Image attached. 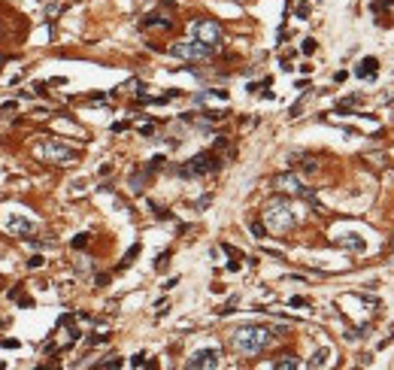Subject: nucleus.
<instances>
[{
  "label": "nucleus",
  "mask_w": 394,
  "mask_h": 370,
  "mask_svg": "<svg viewBox=\"0 0 394 370\" xmlns=\"http://www.w3.org/2000/svg\"><path fill=\"white\" fill-rule=\"evenodd\" d=\"M149 176H152L149 170H134V173H131V191L140 194V191H143V185L149 182Z\"/></svg>",
  "instance_id": "ddd939ff"
},
{
  "label": "nucleus",
  "mask_w": 394,
  "mask_h": 370,
  "mask_svg": "<svg viewBox=\"0 0 394 370\" xmlns=\"http://www.w3.org/2000/svg\"><path fill=\"white\" fill-rule=\"evenodd\" d=\"M249 231H252L255 240H264V237H267V225H264L261 218H252V221H249Z\"/></svg>",
  "instance_id": "dca6fc26"
},
{
  "label": "nucleus",
  "mask_w": 394,
  "mask_h": 370,
  "mask_svg": "<svg viewBox=\"0 0 394 370\" xmlns=\"http://www.w3.org/2000/svg\"><path fill=\"white\" fill-rule=\"evenodd\" d=\"M194 40H200V43L218 49L221 40H224V30H221L218 21H212V18H200V21H194Z\"/></svg>",
  "instance_id": "423d86ee"
},
{
  "label": "nucleus",
  "mask_w": 394,
  "mask_h": 370,
  "mask_svg": "<svg viewBox=\"0 0 394 370\" xmlns=\"http://www.w3.org/2000/svg\"><path fill=\"white\" fill-rule=\"evenodd\" d=\"M331 358V349H315V355L309 358V367H325Z\"/></svg>",
  "instance_id": "2eb2a0df"
},
{
  "label": "nucleus",
  "mask_w": 394,
  "mask_h": 370,
  "mask_svg": "<svg viewBox=\"0 0 394 370\" xmlns=\"http://www.w3.org/2000/svg\"><path fill=\"white\" fill-rule=\"evenodd\" d=\"M221 170V158L215 152H200V155H194L185 167H179L182 176H212Z\"/></svg>",
  "instance_id": "20e7f679"
},
{
  "label": "nucleus",
  "mask_w": 394,
  "mask_h": 370,
  "mask_svg": "<svg viewBox=\"0 0 394 370\" xmlns=\"http://www.w3.org/2000/svg\"><path fill=\"white\" fill-rule=\"evenodd\" d=\"M337 243H340V246H346V249H352V252H364V240H361L358 234H343Z\"/></svg>",
  "instance_id": "f8f14e48"
},
{
  "label": "nucleus",
  "mask_w": 394,
  "mask_h": 370,
  "mask_svg": "<svg viewBox=\"0 0 394 370\" xmlns=\"http://www.w3.org/2000/svg\"><path fill=\"white\" fill-rule=\"evenodd\" d=\"M264 225H267L270 231H279V234L291 231V228H294V212H291L288 200H282V197L270 200V203L264 206Z\"/></svg>",
  "instance_id": "f03ea898"
},
{
  "label": "nucleus",
  "mask_w": 394,
  "mask_h": 370,
  "mask_svg": "<svg viewBox=\"0 0 394 370\" xmlns=\"http://www.w3.org/2000/svg\"><path fill=\"white\" fill-rule=\"evenodd\" d=\"M6 225H9V231H12V234H18L21 240H24V237H30V234L36 231V225H33V221H30V218H24L21 212H12V215H9V221H6Z\"/></svg>",
  "instance_id": "1a4fd4ad"
},
{
  "label": "nucleus",
  "mask_w": 394,
  "mask_h": 370,
  "mask_svg": "<svg viewBox=\"0 0 394 370\" xmlns=\"http://www.w3.org/2000/svg\"><path fill=\"white\" fill-rule=\"evenodd\" d=\"M215 49L200 43V40H182V43H173L170 46V55L173 58H185V61H206Z\"/></svg>",
  "instance_id": "39448f33"
},
{
  "label": "nucleus",
  "mask_w": 394,
  "mask_h": 370,
  "mask_svg": "<svg viewBox=\"0 0 394 370\" xmlns=\"http://www.w3.org/2000/svg\"><path fill=\"white\" fill-rule=\"evenodd\" d=\"M273 188L279 191V194H300V197H309L312 200V194L303 188V182H300L297 173H279V176L273 179Z\"/></svg>",
  "instance_id": "0eeeda50"
},
{
  "label": "nucleus",
  "mask_w": 394,
  "mask_h": 370,
  "mask_svg": "<svg viewBox=\"0 0 394 370\" xmlns=\"http://www.w3.org/2000/svg\"><path fill=\"white\" fill-rule=\"evenodd\" d=\"M221 364V352L218 349H197L191 358H188V367L191 370H212V367H218Z\"/></svg>",
  "instance_id": "6e6552de"
},
{
  "label": "nucleus",
  "mask_w": 394,
  "mask_h": 370,
  "mask_svg": "<svg viewBox=\"0 0 394 370\" xmlns=\"http://www.w3.org/2000/svg\"><path fill=\"white\" fill-rule=\"evenodd\" d=\"M115 367H122V358L118 355H109V358L97 361V370H115Z\"/></svg>",
  "instance_id": "f3484780"
},
{
  "label": "nucleus",
  "mask_w": 394,
  "mask_h": 370,
  "mask_svg": "<svg viewBox=\"0 0 394 370\" xmlns=\"http://www.w3.org/2000/svg\"><path fill=\"white\" fill-rule=\"evenodd\" d=\"M88 243H91V234H76V237L70 240V246H73L76 252H79V249H85Z\"/></svg>",
  "instance_id": "a211bd4d"
},
{
  "label": "nucleus",
  "mask_w": 394,
  "mask_h": 370,
  "mask_svg": "<svg viewBox=\"0 0 394 370\" xmlns=\"http://www.w3.org/2000/svg\"><path fill=\"white\" fill-rule=\"evenodd\" d=\"M137 255H140V243H134V246H131V249H128V255H125V261H122V270H125V267H131V264H134V258H137Z\"/></svg>",
  "instance_id": "6ab92c4d"
},
{
  "label": "nucleus",
  "mask_w": 394,
  "mask_h": 370,
  "mask_svg": "<svg viewBox=\"0 0 394 370\" xmlns=\"http://www.w3.org/2000/svg\"><path fill=\"white\" fill-rule=\"evenodd\" d=\"M43 264H46V258H43V255H33V258H30V261H27V267H30V270H36V267H43Z\"/></svg>",
  "instance_id": "b1692460"
},
{
  "label": "nucleus",
  "mask_w": 394,
  "mask_h": 370,
  "mask_svg": "<svg viewBox=\"0 0 394 370\" xmlns=\"http://www.w3.org/2000/svg\"><path fill=\"white\" fill-rule=\"evenodd\" d=\"M273 367H276V370H294V367H300V361H297L294 355H282L279 361H273Z\"/></svg>",
  "instance_id": "4468645a"
},
{
  "label": "nucleus",
  "mask_w": 394,
  "mask_h": 370,
  "mask_svg": "<svg viewBox=\"0 0 394 370\" xmlns=\"http://www.w3.org/2000/svg\"><path fill=\"white\" fill-rule=\"evenodd\" d=\"M140 134H143V137H152V134H155V128H152V125H143V128H140Z\"/></svg>",
  "instance_id": "cd10ccee"
},
{
  "label": "nucleus",
  "mask_w": 394,
  "mask_h": 370,
  "mask_svg": "<svg viewBox=\"0 0 394 370\" xmlns=\"http://www.w3.org/2000/svg\"><path fill=\"white\" fill-rule=\"evenodd\" d=\"M291 307H306V298H291Z\"/></svg>",
  "instance_id": "c85d7f7f"
},
{
  "label": "nucleus",
  "mask_w": 394,
  "mask_h": 370,
  "mask_svg": "<svg viewBox=\"0 0 394 370\" xmlns=\"http://www.w3.org/2000/svg\"><path fill=\"white\" fill-rule=\"evenodd\" d=\"M36 155L43 158V161H52V164H73V161L79 158V149L67 146L64 140H46V143L36 149Z\"/></svg>",
  "instance_id": "7ed1b4c3"
},
{
  "label": "nucleus",
  "mask_w": 394,
  "mask_h": 370,
  "mask_svg": "<svg viewBox=\"0 0 394 370\" xmlns=\"http://www.w3.org/2000/svg\"><path fill=\"white\" fill-rule=\"evenodd\" d=\"M270 340H273V334L267 328H261V325H243V328H236L230 334V346H233V352H240V355H258V352H264L270 346Z\"/></svg>",
  "instance_id": "f257e3e1"
},
{
  "label": "nucleus",
  "mask_w": 394,
  "mask_h": 370,
  "mask_svg": "<svg viewBox=\"0 0 394 370\" xmlns=\"http://www.w3.org/2000/svg\"><path fill=\"white\" fill-rule=\"evenodd\" d=\"M303 164H300V170L303 173H315V170H319V164H315V158H303V155H297Z\"/></svg>",
  "instance_id": "412c9836"
},
{
  "label": "nucleus",
  "mask_w": 394,
  "mask_h": 370,
  "mask_svg": "<svg viewBox=\"0 0 394 370\" xmlns=\"http://www.w3.org/2000/svg\"><path fill=\"white\" fill-rule=\"evenodd\" d=\"M0 346H3V349H18V340H15V337H12V340H9V337H0Z\"/></svg>",
  "instance_id": "393cba45"
},
{
  "label": "nucleus",
  "mask_w": 394,
  "mask_h": 370,
  "mask_svg": "<svg viewBox=\"0 0 394 370\" xmlns=\"http://www.w3.org/2000/svg\"><path fill=\"white\" fill-rule=\"evenodd\" d=\"M170 255H173L170 249H167V252H161V255H158V261H155V270H167V264H170Z\"/></svg>",
  "instance_id": "aec40b11"
},
{
  "label": "nucleus",
  "mask_w": 394,
  "mask_h": 370,
  "mask_svg": "<svg viewBox=\"0 0 394 370\" xmlns=\"http://www.w3.org/2000/svg\"><path fill=\"white\" fill-rule=\"evenodd\" d=\"M155 218H161V221H164V218H170V209H164V206H155Z\"/></svg>",
  "instance_id": "bb28decb"
},
{
  "label": "nucleus",
  "mask_w": 394,
  "mask_h": 370,
  "mask_svg": "<svg viewBox=\"0 0 394 370\" xmlns=\"http://www.w3.org/2000/svg\"><path fill=\"white\" fill-rule=\"evenodd\" d=\"M140 24H143V27H164V30H167V27H173V18L164 15V12H149Z\"/></svg>",
  "instance_id": "9b49d317"
},
{
  "label": "nucleus",
  "mask_w": 394,
  "mask_h": 370,
  "mask_svg": "<svg viewBox=\"0 0 394 370\" xmlns=\"http://www.w3.org/2000/svg\"><path fill=\"white\" fill-rule=\"evenodd\" d=\"M143 364H146V355H143V352H137V355L131 358V367H143Z\"/></svg>",
  "instance_id": "a878e982"
},
{
  "label": "nucleus",
  "mask_w": 394,
  "mask_h": 370,
  "mask_svg": "<svg viewBox=\"0 0 394 370\" xmlns=\"http://www.w3.org/2000/svg\"><path fill=\"white\" fill-rule=\"evenodd\" d=\"M315 49H319V43H315V40H312V36H306V40L300 43V52H303V55H312Z\"/></svg>",
  "instance_id": "4be33fe9"
},
{
  "label": "nucleus",
  "mask_w": 394,
  "mask_h": 370,
  "mask_svg": "<svg viewBox=\"0 0 394 370\" xmlns=\"http://www.w3.org/2000/svg\"><path fill=\"white\" fill-rule=\"evenodd\" d=\"M376 70H379V61L373 55H367V58L358 61V67H355V76L358 79H376Z\"/></svg>",
  "instance_id": "9d476101"
},
{
  "label": "nucleus",
  "mask_w": 394,
  "mask_h": 370,
  "mask_svg": "<svg viewBox=\"0 0 394 370\" xmlns=\"http://www.w3.org/2000/svg\"><path fill=\"white\" fill-rule=\"evenodd\" d=\"M106 340H109V334H91L85 343H88V346H97V343H106Z\"/></svg>",
  "instance_id": "5701e85b"
}]
</instances>
